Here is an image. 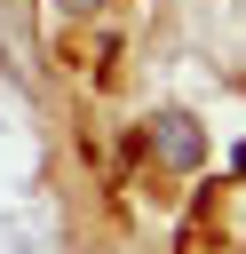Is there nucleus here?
Here are the masks:
<instances>
[{
  "instance_id": "nucleus-1",
  "label": "nucleus",
  "mask_w": 246,
  "mask_h": 254,
  "mask_svg": "<svg viewBox=\"0 0 246 254\" xmlns=\"http://www.w3.org/2000/svg\"><path fill=\"white\" fill-rule=\"evenodd\" d=\"M183 254H246V175L206 183L183 222Z\"/></svg>"
},
{
  "instance_id": "nucleus-2",
  "label": "nucleus",
  "mask_w": 246,
  "mask_h": 254,
  "mask_svg": "<svg viewBox=\"0 0 246 254\" xmlns=\"http://www.w3.org/2000/svg\"><path fill=\"white\" fill-rule=\"evenodd\" d=\"M143 143H151V159H159V167H167V175H190V167H198V159H206V127H198V119H190V111H159V119H151V135H143Z\"/></svg>"
},
{
  "instance_id": "nucleus-3",
  "label": "nucleus",
  "mask_w": 246,
  "mask_h": 254,
  "mask_svg": "<svg viewBox=\"0 0 246 254\" xmlns=\"http://www.w3.org/2000/svg\"><path fill=\"white\" fill-rule=\"evenodd\" d=\"M56 8H63V16H95L103 0H56Z\"/></svg>"
}]
</instances>
